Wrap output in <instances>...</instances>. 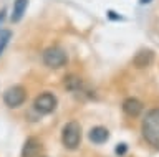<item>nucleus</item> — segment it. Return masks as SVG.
Instances as JSON below:
<instances>
[{
  "instance_id": "nucleus-1",
  "label": "nucleus",
  "mask_w": 159,
  "mask_h": 157,
  "mask_svg": "<svg viewBox=\"0 0 159 157\" xmlns=\"http://www.w3.org/2000/svg\"><path fill=\"white\" fill-rule=\"evenodd\" d=\"M143 136L152 147L159 149V109L149 111L143 119Z\"/></svg>"
},
{
  "instance_id": "nucleus-2",
  "label": "nucleus",
  "mask_w": 159,
  "mask_h": 157,
  "mask_svg": "<svg viewBox=\"0 0 159 157\" xmlns=\"http://www.w3.org/2000/svg\"><path fill=\"white\" fill-rule=\"evenodd\" d=\"M61 142L70 150H75L80 146V142H81V126L76 121L65 124L63 131H61Z\"/></svg>"
},
{
  "instance_id": "nucleus-3",
  "label": "nucleus",
  "mask_w": 159,
  "mask_h": 157,
  "mask_svg": "<svg viewBox=\"0 0 159 157\" xmlns=\"http://www.w3.org/2000/svg\"><path fill=\"white\" fill-rule=\"evenodd\" d=\"M66 53L58 46H50L43 51V63L48 68H61L66 65Z\"/></svg>"
},
{
  "instance_id": "nucleus-4",
  "label": "nucleus",
  "mask_w": 159,
  "mask_h": 157,
  "mask_svg": "<svg viewBox=\"0 0 159 157\" xmlns=\"http://www.w3.org/2000/svg\"><path fill=\"white\" fill-rule=\"evenodd\" d=\"M25 99H27V91L23 86H10L7 91L3 93V102L8 107H18L22 106Z\"/></svg>"
},
{
  "instance_id": "nucleus-5",
  "label": "nucleus",
  "mask_w": 159,
  "mask_h": 157,
  "mask_svg": "<svg viewBox=\"0 0 159 157\" xmlns=\"http://www.w3.org/2000/svg\"><path fill=\"white\" fill-rule=\"evenodd\" d=\"M57 104H58L57 96L52 94V93H42V94H38L33 101V107L40 112V114H50V112H53Z\"/></svg>"
},
{
  "instance_id": "nucleus-6",
  "label": "nucleus",
  "mask_w": 159,
  "mask_h": 157,
  "mask_svg": "<svg viewBox=\"0 0 159 157\" xmlns=\"http://www.w3.org/2000/svg\"><path fill=\"white\" fill-rule=\"evenodd\" d=\"M152 61H154L152 50H139L136 55H134V58H133V65L136 68H139V70H141V68L151 66Z\"/></svg>"
},
{
  "instance_id": "nucleus-7",
  "label": "nucleus",
  "mask_w": 159,
  "mask_h": 157,
  "mask_svg": "<svg viewBox=\"0 0 159 157\" xmlns=\"http://www.w3.org/2000/svg\"><path fill=\"white\" fill-rule=\"evenodd\" d=\"M42 152V142L37 137H28L27 142L23 144L22 157H38Z\"/></svg>"
},
{
  "instance_id": "nucleus-8",
  "label": "nucleus",
  "mask_w": 159,
  "mask_h": 157,
  "mask_svg": "<svg viewBox=\"0 0 159 157\" xmlns=\"http://www.w3.org/2000/svg\"><path fill=\"white\" fill-rule=\"evenodd\" d=\"M123 111L129 117H138L143 112V102L136 98H126L123 101Z\"/></svg>"
},
{
  "instance_id": "nucleus-9",
  "label": "nucleus",
  "mask_w": 159,
  "mask_h": 157,
  "mask_svg": "<svg viewBox=\"0 0 159 157\" xmlns=\"http://www.w3.org/2000/svg\"><path fill=\"white\" fill-rule=\"evenodd\" d=\"M88 137L91 142H94V144H103V142H106L109 139V131L103 126H96L89 131Z\"/></svg>"
},
{
  "instance_id": "nucleus-10",
  "label": "nucleus",
  "mask_w": 159,
  "mask_h": 157,
  "mask_svg": "<svg viewBox=\"0 0 159 157\" xmlns=\"http://www.w3.org/2000/svg\"><path fill=\"white\" fill-rule=\"evenodd\" d=\"M63 86L66 88L68 91L76 93V91L81 89L83 81H81V78L76 76V75H68V76H65V80H63Z\"/></svg>"
},
{
  "instance_id": "nucleus-11",
  "label": "nucleus",
  "mask_w": 159,
  "mask_h": 157,
  "mask_svg": "<svg viewBox=\"0 0 159 157\" xmlns=\"http://www.w3.org/2000/svg\"><path fill=\"white\" fill-rule=\"evenodd\" d=\"M28 0H15L13 2V10H12V22H20L23 17L25 10H27Z\"/></svg>"
},
{
  "instance_id": "nucleus-12",
  "label": "nucleus",
  "mask_w": 159,
  "mask_h": 157,
  "mask_svg": "<svg viewBox=\"0 0 159 157\" xmlns=\"http://www.w3.org/2000/svg\"><path fill=\"white\" fill-rule=\"evenodd\" d=\"M10 37H12V33H10L8 30H0V55H2L3 48L7 46Z\"/></svg>"
},
{
  "instance_id": "nucleus-13",
  "label": "nucleus",
  "mask_w": 159,
  "mask_h": 157,
  "mask_svg": "<svg viewBox=\"0 0 159 157\" xmlns=\"http://www.w3.org/2000/svg\"><path fill=\"white\" fill-rule=\"evenodd\" d=\"M126 150H128L126 144H118V147H116V154H118V155H123V154H126Z\"/></svg>"
},
{
  "instance_id": "nucleus-14",
  "label": "nucleus",
  "mask_w": 159,
  "mask_h": 157,
  "mask_svg": "<svg viewBox=\"0 0 159 157\" xmlns=\"http://www.w3.org/2000/svg\"><path fill=\"white\" fill-rule=\"evenodd\" d=\"M3 17H5V12H3V10H0V23L3 22Z\"/></svg>"
},
{
  "instance_id": "nucleus-15",
  "label": "nucleus",
  "mask_w": 159,
  "mask_h": 157,
  "mask_svg": "<svg viewBox=\"0 0 159 157\" xmlns=\"http://www.w3.org/2000/svg\"><path fill=\"white\" fill-rule=\"evenodd\" d=\"M146 2H149V0H141V3H146Z\"/></svg>"
}]
</instances>
